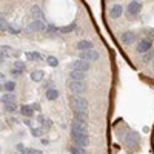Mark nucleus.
Wrapping results in <instances>:
<instances>
[{
  "instance_id": "1",
  "label": "nucleus",
  "mask_w": 154,
  "mask_h": 154,
  "mask_svg": "<svg viewBox=\"0 0 154 154\" xmlns=\"http://www.w3.org/2000/svg\"><path fill=\"white\" fill-rule=\"evenodd\" d=\"M69 105L72 108V111H86L88 109V100L82 96H72L69 100Z\"/></svg>"
},
{
  "instance_id": "2",
  "label": "nucleus",
  "mask_w": 154,
  "mask_h": 154,
  "mask_svg": "<svg viewBox=\"0 0 154 154\" xmlns=\"http://www.w3.org/2000/svg\"><path fill=\"white\" fill-rule=\"evenodd\" d=\"M68 88H69V91L74 96H80V94H83L86 91L85 82H79V80H69L68 82Z\"/></svg>"
},
{
  "instance_id": "3",
  "label": "nucleus",
  "mask_w": 154,
  "mask_h": 154,
  "mask_svg": "<svg viewBox=\"0 0 154 154\" xmlns=\"http://www.w3.org/2000/svg\"><path fill=\"white\" fill-rule=\"evenodd\" d=\"M71 137L74 139V142H75L77 146L85 148V146L89 145V136L88 134H80V133H72L71 131Z\"/></svg>"
},
{
  "instance_id": "4",
  "label": "nucleus",
  "mask_w": 154,
  "mask_h": 154,
  "mask_svg": "<svg viewBox=\"0 0 154 154\" xmlns=\"http://www.w3.org/2000/svg\"><path fill=\"white\" fill-rule=\"evenodd\" d=\"M99 57H100V54L94 49H86V51H82V53L79 54V59L86 60V62H96Z\"/></svg>"
},
{
  "instance_id": "5",
  "label": "nucleus",
  "mask_w": 154,
  "mask_h": 154,
  "mask_svg": "<svg viewBox=\"0 0 154 154\" xmlns=\"http://www.w3.org/2000/svg\"><path fill=\"white\" fill-rule=\"evenodd\" d=\"M71 68L75 69V71H83V72H86V71H89L91 65H89V62H86V60L77 59V60H74V62L71 63Z\"/></svg>"
},
{
  "instance_id": "6",
  "label": "nucleus",
  "mask_w": 154,
  "mask_h": 154,
  "mask_svg": "<svg viewBox=\"0 0 154 154\" xmlns=\"http://www.w3.org/2000/svg\"><path fill=\"white\" fill-rule=\"evenodd\" d=\"M71 131L72 133H80V134H88V126L85 122L72 120L71 122Z\"/></svg>"
},
{
  "instance_id": "7",
  "label": "nucleus",
  "mask_w": 154,
  "mask_h": 154,
  "mask_svg": "<svg viewBox=\"0 0 154 154\" xmlns=\"http://www.w3.org/2000/svg\"><path fill=\"white\" fill-rule=\"evenodd\" d=\"M152 48V42L149 40V38H142L139 43H137V46H136V49H137V53H140V54H145V53H148V51Z\"/></svg>"
},
{
  "instance_id": "8",
  "label": "nucleus",
  "mask_w": 154,
  "mask_h": 154,
  "mask_svg": "<svg viewBox=\"0 0 154 154\" xmlns=\"http://www.w3.org/2000/svg\"><path fill=\"white\" fill-rule=\"evenodd\" d=\"M126 11H128V14H130V16H136V14H139V12L142 11V3H139L137 0H133V2L128 5Z\"/></svg>"
},
{
  "instance_id": "9",
  "label": "nucleus",
  "mask_w": 154,
  "mask_h": 154,
  "mask_svg": "<svg viewBox=\"0 0 154 154\" xmlns=\"http://www.w3.org/2000/svg\"><path fill=\"white\" fill-rule=\"evenodd\" d=\"M29 31H35V32H40L43 29H46V25L43 23V20H34L29 23Z\"/></svg>"
},
{
  "instance_id": "10",
  "label": "nucleus",
  "mask_w": 154,
  "mask_h": 154,
  "mask_svg": "<svg viewBox=\"0 0 154 154\" xmlns=\"http://www.w3.org/2000/svg\"><path fill=\"white\" fill-rule=\"evenodd\" d=\"M122 12H123V6H122L120 3H116V5H112L111 9H109V16H111L112 19H119V17L122 16Z\"/></svg>"
},
{
  "instance_id": "11",
  "label": "nucleus",
  "mask_w": 154,
  "mask_h": 154,
  "mask_svg": "<svg viewBox=\"0 0 154 154\" xmlns=\"http://www.w3.org/2000/svg\"><path fill=\"white\" fill-rule=\"evenodd\" d=\"M69 79H71V80L85 82V79H86V72H83V71H75V69H71V72H69Z\"/></svg>"
},
{
  "instance_id": "12",
  "label": "nucleus",
  "mask_w": 154,
  "mask_h": 154,
  "mask_svg": "<svg viewBox=\"0 0 154 154\" xmlns=\"http://www.w3.org/2000/svg\"><path fill=\"white\" fill-rule=\"evenodd\" d=\"M134 40H136V34L133 31H125L122 34V42L125 45H131V43H134Z\"/></svg>"
},
{
  "instance_id": "13",
  "label": "nucleus",
  "mask_w": 154,
  "mask_h": 154,
  "mask_svg": "<svg viewBox=\"0 0 154 154\" xmlns=\"http://www.w3.org/2000/svg\"><path fill=\"white\" fill-rule=\"evenodd\" d=\"M31 14H32V19L34 20H43V11L40 9V6H38V5L31 6Z\"/></svg>"
},
{
  "instance_id": "14",
  "label": "nucleus",
  "mask_w": 154,
  "mask_h": 154,
  "mask_svg": "<svg viewBox=\"0 0 154 154\" xmlns=\"http://www.w3.org/2000/svg\"><path fill=\"white\" fill-rule=\"evenodd\" d=\"M29 77H31V80L32 82H35V83H38V82H42L43 80V77H45V72L42 71V69H34L31 74H29Z\"/></svg>"
},
{
  "instance_id": "15",
  "label": "nucleus",
  "mask_w": 154,
  "mask_h": 154,
  "mask_svg": "<svg viewBox=\"0 0 154 154\" xmlns=\"http://www.w3.org/2000/svg\"><path fill=\"white\" fill-rule=\"evenodd\" d=\"M88 119H89V116L86 111H74V120H79V122H85L88 123Z\"/></svg>"
},
{
  "instance_id": "16",
  "label": "nucleus",
  "mask_w": 154,
  "mask_h": 154,
  "mask_svg": "<svg viewBox=\"0 0 154 154\" xmlns=\"http://www.w3.org/2000/svg\"><path fill=\"white\" fill-rule=\"evenodd\" d=\"M20 112H22V116H25V117H32L34 116V108L31 105H22L20 106Z\"/></svg>"
},
{
  "instance_id": "17",
  "label": "nucleus",
  "mask_w": 154,
  "mask_h": 154,
  "mask_svg": "<svg viewBox=\"0 0 154 154\" xmlns=\"http://www.w3.org/2000/svg\"><path fill=\"white\" fill-rule=\"evenodd\" d=\"M0 102H2L3 105L11 103V102H16V96L12 93H5V94H2V97H0Z\"/></svg>"
},
{
  "instance_id": "18",
  "label": "nucleus",
  "mask_w": 154,
  "mask_h": 154,
  "mask_svg": "<svg viewBox=\"0 0 154 154\" xmlns=\"http://www.w3.org/2000/svg\"><path fill=\"white\" fill-rule=\"evenodd\" d=\"M77 49H80V51L93 49V42H89V40H79V43H77Z\"/></svg>"
},
{
  "instance_id": "19",
  "label": "nucleus",
  "mask_w": 154,
  "mask_h": 154,
  "mask_svg": "<svg viewBox=\"0 0 154 154\" xmlns=\"http://www.w3.org/2000/svg\"><path fill=\"white\" fill-rule=\"evenodd\" d=\"M59 89H56V88H49V89H46V99L48 100H56V99H59Z\"/></svg>"
},
{
  "instance_id": "20",
  "label": "nucleus",
  "mask_w": 154,
  "mask_h": 154,
  "mask_svg": "<svg viewBox=\"0 0 154 154\" xmlns=\"http://www.w3.org/2000/svg\"><path fill=\"white\" fill-rule=\"evenodd\" d=\"M25 56H26L28 60H34V62H40L42 60V56L35 53V51H28V53H25Z\"/></svg>"
},
{
  "instance_id": "21",
  "label": "nucleus",
  "mask_w": 154,
  "mask_h": 154,
  "mask_svg": "<svg viewBox=\"0 0 154 154\" xmlns=\"http://www.w3.org/2000/svg\"><path fill=\"white\" fill-rule=\"evenodd\" d=\"M37 120H38V123H42V126L43 128H51V125H53V122H51V119H45L43 116L40 114L37 117Z\"/></svg>"
},
{
  "instance_id": "22",
  "label": "nucleus",
  "mask_w": 154,
  "mask_h": 154,
  "mask_svg": "<svg viewBox=\"0 0 154 154\" xmlns=\"http://www.w3.org/2000/svg\"><path fill=\"white\" fill-rule=\"evenodd\" d=\"M46 63L49 66H53V68H56V66H59V59L57 57H54V56H46Z\"/></svg>"
},
{
  "instance_id": "23",
  "label": "nucleus",
  "mask_w": 154,
  "mask_h": 154,
  "mask_svg": "<svg viewBox=\"0 0 154 154\" xmlns=\"http://www.w3.org/2000/svg\"><path fill=\"white\" fill-rule=\"evenodd\" d=\"M3 88H5V91H6V93H14V89H16V82L8 80V82H5Z\"/></svg>"
},
{
  "instance_id": "24",
  "label": "nucleus",
  "mask_w": 154,
  "mask_h": 154,
  "mask_svg": "<svg viewBox=\"0 0 154 154\" xmlns=\"http://www.w3.org/2000/svg\"><path fill=\"white\" fill-rule=\"evenodd\" d=\"M69 152H71V154H86V151H85L82 146H77V145L69 146Z\"/></svg>"
},
{
  "instance_id": "25",
  "label": "nucleus",
  "mask_w": 154,
  "mask_h": 154,
  "mask_svg": "<svg viewBox=\"0 0 154 154\" xmlns=\"http://www.w3.org/2000/svg\"><path fill=\"white\" fill-rule=\"evenodd\" d=\"M152 57H154V49L151 48V49L148 51V53H145V54H143V59H142V60H143V63H149V62L152 60Z\"/></svg>"
},
{
  "instance_id": "26",
  "label": "nucleus",
  "mask_w": 154,
  "mask_h": 154,
  "mask_svg": "<svg viewBox=\"0 0 154 154\" xmlns=\"http://www.w3.org/2000/svg\"><path fill=\"white\" fill-rule=\"evenodd\" d=\"M74 29H75V23H71V25H68V26L60 28L59 31H60V32H63V34H66V32H71V31H74Z\"/></svg>"
},
{
  "instance_id": "27",
  "label": "nucleus",
  "mask_w": 154,
  "mask_h": 154,
  "mask_svg": "<svg viewBox=\"0 0 154 154\" xmlns=\"http://www.w3.org/2000/svg\"><path fill=\"white\" fill-rule=\"evenodd\" d=\"M16 109H17L16 102H11V103H6L5 105V111H8V112H14Z\"/></svg>"
},
{
  "instance_id": "28",
  "label": "nucleus",
  "mask_w": 154,
  "mask_h": 154,
  "mask_svg": "<svg viewBox=\"0 0 154 154\" xmlns=\"http://www.w3.org/2000/svg\"><path fill=\"white\" fill-rule=\"evenodd\" d=\"M8 28H9V23L3 17H0V31H8Z\"/></svg>"
},
{
  "instance_id": "29",
  "label": "nucleus",
  "mask_w": 154,
  "mask_h": 154,
  "mask_svg": "<svg viewBox=\"0 0 154 154\" xmlns=\"http://www.w3.org/2000/svg\"><path fill=\"white\" fill-rule=\"evenodd\" d=\"M31 134L34 137H40L43 134V130H42V128H31Z\"/></svg>"
},
{
  "instance_id": "30",
  "label": "nucleus",
  "mask_w": 154,
  "mask_h": 154,
  "mask_svg": "<svg viewBox=\"0 0 154 154\" xmlns=\"http://www.w3.org/2000/svg\"><path fill=\"white\" fill-rule=\"evenodd\" d=\"M143 34L146 35L145 38H149L151 42L154 40V29H143Z\"/></svg>"
},
{
  "instance_id": "31",
  "label": "nucleus",
  "mask_w": 154,
  "mask_h": 154,
  "mask_svg": "<svg viewBox=\"0 0 154 154\" xmlns=\"http://www.w3.org/2000/svg\"><path fill=\"white\" fill-rule=\"evenodd\" d=\"M14 68H16V69H19V71H25V63H23V62H20V60H17V62L14 63Z\"/></svg>"
},
{
  "instance_id": "32",
  "label": "nucleus",
  "mask_w": 154,
  "mask_h": 154,
  "mask_svg": "<svg viewBox=\"0 0 154 154\" xmlns=\"http://www.w3.org/2000/svg\"><path fill=\"white\" fill-rule=\"evenodd\" d=\"M16 149H17L20 154H26V148H25L23 143H17V145H16Z\"/></svg>"
},
{
  "instance_id": "33",
  "label": "nucleus",
  "mask_w": 154,
  "mask_h": 154,
  "mask_svg": "<svg viewBox=\"0 0 154 154\" xmlns=\"http://www.w3.org/2000/svg\"><path fill=\"white\" fill-rule=\"evenodd\" d=\"M26 154H43V151L35 149V148H26Z\"/></svg>"
},
{
  "instance_id": "34",
  "label": "nucleus",
  "mask_w": 154,
  "mask_h": 154,
  "mask_svg": "<svg viewBox=\"0 0 154 154\" xmlns=\"http://www.w3.org/2000/svg\"><path fill=\"white\" fill-rule=\"evenodd\" d=\"M8 31H9L11 34H19V32H20V29H19L17 26H12V25H9V28H8Z\"/></svg>"
},
{
  "instance_id": "35",
  "label": "nucleus",
  "mask_w": 154,
  "mask_h": 154,
  "mask_svg": "<svg viewBox=\"0 0 154 154\" xmlns=\"http://www.w3.org/2000/svg\"><path fill=\"white\" fill-rule=\"evenodd\" d=\"M31 106H32L34 109H37V111H38V109H40V105H38V103H34V105H31Z\"/></svg>"
},
{
  "instance_id": "36",
  "label": "nucleus",
  "mask_w": 154,
  "mask_h": 154,
  "mask_svg": "<svg viewBox=\"0 0 154 154\" xmlns=\"http://www.w3.org/2000/svg\"><path fill=\"white\" fill-rule=\"evenodd\" d=\"M3 79H5V74H2V72H0V82H2Z\"/></svg>"
},
{
  "instance_id": "37",
  "label": "nucleus",
  "mask_w": 154,
  "mask_h": 154,
  "mask_svg": "<svg viewBox=\"0 0 154 154\" xmlns=\"http://www.w3.org/2000/svg\"><path fill=\"white\" fill-rule=\"evenodd\" d=\"M3 89H5V88H3V85H0V91H3Z\"/></svg>"
},
{
  "instance_id": "38",
  "label": "nucleus",
  "mask_w": 154,
  "mask_h": 154,
  "mask_svg": "<svg viewBox=\"0 0 154 154\" xmlns=\"http://www.w3.org/2000/svg\"><path fill=\"white\" fill-rule=\"evenodd\" d=\"M2 62H3V59H2V57H0V65H2Z\"/></svg>"
}]
</instances>
